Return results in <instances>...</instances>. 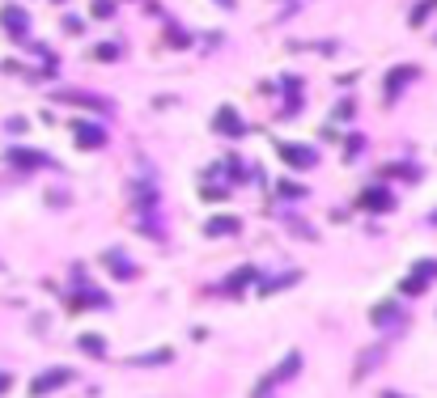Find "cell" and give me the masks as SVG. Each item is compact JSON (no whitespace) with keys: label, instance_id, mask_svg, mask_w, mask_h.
<instances>
[{"label":"cell","instance_id":"cell-1","mask_svg":"<svg viewBox=\"0 0 437 398\" xmlns=\"http://www.w3.org/2000/svg\"><path fill=\"white\" fill-rule=\"evenodd\" d=\"M64 382H68V368H56V373H43V377H34L30 390H34V394H47V390H60Z\"/></svg>","mask_w":437,"mask_h":398},{"label":"cell","instance_id":"cell-2","mask_svg":"<svg viewBox=\"0 0 437 398\" xmlns=\"http://www.w3.org/2000/svg\"><path fill=\"white\" fill-rule=\"evenodd\" d=\"M107 263H111V271H115V276H136V267H132V259L128 255H119V250H107Z\"/></svg>","mask_w":437,"mask_h":398},{"label":"cell","instance_id":"cell-3","mask_svg":"<svg viewBox=\"0 0 437 398\" xmlns=\"http://www.w3.org/2000/svg\"><path fill=\"white\" fill-rule=\"evenodd\" d=\"M0 21L9 26V34H21V30H26V13H21V9H5V13H0Z\"/></svg>","mask_w":437,"mask_h":398},{"label":"cell","instance_id":"cell-4","mask_svg":"<svg viewBox=\"0 0 437 398\" xmlns=\"http://www.w3.org/2000/svg\"><path fill=\"white\" fill-rule=\"evenodd\" d=\"M77 140H81V144H93V148H98L107 136H102V128H89V123H77Z\"/></svg>","mask_w":437,"mask_h":398},{"label":"cell","instance_id":"cell-5","mask_svg":"<svg viewBox=\"0 0 437 398\" xmlns=\"http://www.w3.org/2000/svg\"><path fill=\"white\" fill-rule=\"evenodd\" d=\"M298 364H302V356H298V352H293V356H284V364H280V368L272 373V377H268V386H272V382H284L289 373H298Z\"/></svg>","mask_w":437,"mask_h":398},{"label":"cell","instance_id":"cell-6","mask_svg":"<svg viewBox=\"0 0 437 398\" xmlns=\"http://www.w3.org/2000/svg\"><path fill=\"white\" fill-rule=\"evenodd\" d=\"M366 208H374V212L391 208V195H386V191H370V195H366Z\"/></svg>","mask_w":437,"mask_h":398},{"label":"cell","instance_id":"cell-7","mask_svg":"<svg viewBox=\"0 0 437 398\" xmlns=\"http://www.w3.org/2000/svg\"><path fill=\"white\" fill-rule=\"evenodd\" d=\"M284 157H289V161H302L298 169H306V165L314 161V153H310V148H284Z\"/></svg>","mask_w":437,"mask_h":398},{"label":"cell","instance_id":"cell-8","mask_svg":"<svg viewBox=\"0 0 437 398\" xmlns=\"http://www.w3.org/2000/svg\"><path fill=\"white\" fill-rule=\"evenodd\" d=\"M378 360H382V352L374 347V352H366V356L357 360V373H374V364H378Z\"/></svg>","mask_w":437,"mask_h":398},{"label":"cell","instance_id":"cell-9","mask_svg":"<svg viewBox=\"0 0 437 398\" xmlns=\"http://www.w3.org/2000/svg\"><path fill=\"white\" fill-rule=\"evenodd\" d=\"M208 233H238V220H234V216H229V220H212Z\"/></svg>","mask_w":437,"mask_h":398},{"label":"cell","instance_id":"cell-10","mask_svg":"<svg viewBox=\"0 0 437 398\" xmlns=\"http://www.w3.org/2000/svg\"><path fill=\"white\" fill-rule=\"evenodd\" d=\"M391 318H399L395 305H378V309H374V322H378V327H382V322H391Z\"/></svg>","mask_w":437,"mask_h":398},{"label":"cell","instance_id":"cell-11","mask_svg":"<svg viewBox=\"0 0 437 398\" xmlns=\"http://www.w3.org/2000/svg\"><path fill=\"white\" fill-rule=\"evenodd\" d=\"M81 352H93V356H102V339H98V335H85V339H81Z\"/></svg>","mask_w":437,"mask_h":398},{"label":"cell","instance_id":"cell-12","mask_svg":"<svg viewBox=\"0 0 437 398\" xmlns=\"http://www.w3.org/2000/svg\"><path fill=\"white\" fill-rule=\"evenodd\" d=\"M9 390V373H0V394H5Z\"/></svg>","mask_w":437,"mask_h":398},{"label":"cell","instance_id":"cell-13","mask_svg":"<svg viewBox=\"0 0 437 398\" xmlns=\"http://www.w3.org/2000/svg\"><path fill=\"white\" fill-rule=\"evenodd\" d=\"M382 398H403V394H382Z\"/></svg>","mask_w":437,"mask_h":398}]
</instances>
